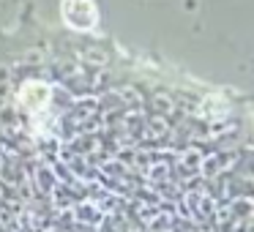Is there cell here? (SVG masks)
<instances>
[{
  "mask_svg": "<svg viewBox=\"0 0 254 232\" xmlns=\"http://www.w3.org/2000/svg\"><path fill=\"white\" fill-rule=\"evenodd\" d=\"M47 101H50V88L44 82H28L19 90V104L25 110H44Z\"/></svg>",
  "mask_w": 254,
  "mask_h": 232,
  "instance_id": "2",
  "label": "cell"
},
{
  "mask_svg": "<svg viewBox=\"0 0 254 232\" xmlns=\"http://www.w3.org/2000/svg\"><path fill=\"white\" fill-rule=\"evenodd\" d=\"M63 19L77 30H90L96 25V6L90 0H63Z\"/></svg>",
  "mask_w": 254,
  "mask_h": 232,
  "instance_id": "1",
  "label": "cell"
}]
</instances>
